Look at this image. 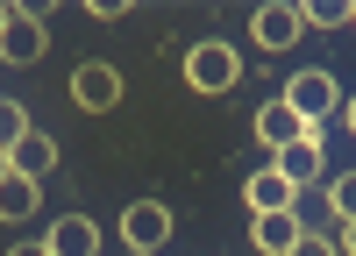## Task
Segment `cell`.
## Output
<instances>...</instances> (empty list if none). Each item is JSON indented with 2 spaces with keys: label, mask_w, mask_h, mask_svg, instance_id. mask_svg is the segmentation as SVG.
<instances>
[{
  "label": "cell",
  "mask_w": 356,
  "mask_h": 256,
  "mask_svg": "<svg viewBox=\"0 0 356 256\" xmlns=\"http://www.w3.org/2000/svg\"><path fill=\"white\" fill-rule=\"evenodd\" d=\"M342 121H349V135H356V93H349V107H342Z\"/></svg>",
  "instance_id": "21"
},
{
  "label": "cell",
  "mask_w": 356,
  "mask_h": 256,
  "mask_svg": "<svg viewBox=\"0 0 356 256\" xmlns=\"http://www.w3.org/2000/svg\"><path fill=\"white\" fill-rule=\"evenodd\" d=\"M243 199H250V214H300V192H292V185L278 178V171H271V164H264V171H257V178L243 185Z\"/></svg>",
  "instance_id": "10"
},
{
  "label": "cell",
  "mask_w": 356,
  "mask_h": 256,
  "mask_svg": "<svg viewBox=\"0 0 356 256\" xmlns=\"http://www.w3.org/2000/svg\"><path fill=\"white\" fill-rule=\"evenodd\" d=\"M86 15H100V22H122V15H129V0H86Z\"/></svg>",
  "instance_id": "18"
},
{
  "label": "cell",
  "mask_w": 356,
  "mask_h": 256,
  "mask_svg": "<svg viewBox=\"0 0 356 256\" xmlns=\"http://www.w3.org/2000/svg\"><path fill=\"white\" fill-rule=\"evenodd\" d=\"M8 256H50V249H43V242H22V249H8Z\"/></svg>",
  "instance_id": "20"
},
{
  "label": "cell",
  "mask_w": 356,
  "mask_h": 256,
  "mask_svg": "<svg viewBox=\"0 0 356 256\" xmlns=\"http://www.w3.org/2000/svg\"><path fill=\"white\" fill-rule=\"evenodd\" d=\"M300 135H307V121H300L285 100H264V107H257V142H264L271 157H278V150H292Z\"/></svg>",
  "instance_id": "9"
},
{
  "label": "cell",
  "mask_w": 356,
  "mask_h": 256,
  "mask_svg": "<svg viewBox=\"0 0 356 256\" xmlns=\"http://www.w3.org/2000/svg\"><path fill=\"white\" fill-rule=\"evenodd\" d=\"M72 100H79L86 114H114V100H122V71L100 65V57H93V65H79V71H72Z\"/></svg>",
  "instance_id": "5"
},
{
  "label": "cell",
  "mask_w": 356,
  "mask_h": 256,
  "mask_svg": "<svg viewBox=\"0 0 356 256\" xmlns=\"http://www.w3.org/2000/svg\"><path fill=\"white\" fill-rule=\"evenodd\" d=\"M0 178H8V150H0Z\"/></svg>",
  "instance_id": "22"
},
{
  "label": "cell",
  "mask_w": 356,
  "mask_h": 256,
  "mask_svg": "<svg viewBox=\"0 0 356 256\" xmlns=\"http://www.w3.org/2000/svg\"><path fill=\"white\" fill-rule=\"evenodd\" d=\"M8 171H22V178H50V171H57V142L43 135V128H29L22 142H15V150H8Z\"/></svg>",
  "instance_id": "11"
},
{
  "label": "cell",
  "mask_w": 356,
  "mask_h": 256,
  "mask_svg": "<svg viewBox=\"0 0 356 256\" xmlns=\"http://www.w3.org/2000/svg\"><path fill=\"white\" fill-rule=\"evenodd\" d=\"M50 50V28L36 8H8V28H0V65H36Z\"/></svg>",
  "instance_id": "4"
},
{
  "label": "cell",
  "mask_w": 356,
  "mask_h": 256,
  "mask_svg": "<svg viewBox=\"0 0 356 256\" xmlns=\"http://www.w3.org/2000/svg\"><path fill=\"white\" fill-rule=\"evenodd\" d=\"M50 256H100V228L86 221V214H57L50 221V235H43Z\"/></svg>",
  "instance_id": "8"
},
{
  "label": "cell",
  "mask_w": 356,
  "mask_h": 256,
  "mask_svg": "<svg viewBox=\"0 0 356 256\" xmlns=\"http://www.w3.org/2000/svg\"><path fill=\"white\" fill-rule=\"evenodd\" d=\"M36 178H22V171H8L0 178V221H22V214H36Z\"/></svg>",
  "instance_id": "13"
},
{
  "label": "cell",
  "mask_w": 356,
  "mask_h": 256,
  "mask_svg": "<svg viewBox=\"0 0 356 256\" xmlns=\"http://www.w3.org/2000/svg\"><path fill=\"white\" fill-rule=\"evenodd\" d=\"M292 8H300V22H307V28H342L356 0H292Z\"/></svg>",
  "instance_id": "14"
},
{
  "label": "cell",
  "mask_w": 356,
  "mask_h": 256,
  "mask_svg": "<svg viewBox=\"0 0 356 256\" xmlns=\"http://www.w3.org/2000/svg\"><path fill=\"white\" fill-rule=\"evenodd\" d=\"M342 256H356V221H342V242H335Z\"/></svg>",
  "instance_id": "19"
},
{
  "label": "cell",
  "mask_w": 356,
  "mask_h": 256,
  "mask_svg": "<svg viewBox=\"0 0 356 256\" xmlns=\"http://www.w3.org/2000/svg\"><path fill=\"white\" fill-rule=\"evenodd\" d=\"M349 28H356V8H349Z\"/></svg>",
  "instance_id": "24"
},
{
  "label": "cell",
  "mask_w": 356,
  "mask_h": 256,
  "mask_svg": "<svg viewBox=\"0 0 356 256\" xmlns=\"http://www.w3.org/2000/svg\"><path fill=\"white\" fill-rule=\"evenodd\" d=\"M328 214H335V228H342V221H356V171L328 178Z\"/></svg>",
  "instance_id": "15"
},
{
  "label": "cell",
  "mask_w": 356,
  "mask_h": 256,
  "mask_svg": "<svg viewBox=\"0 0 356 256\" xmlns=\"http://www.w3.org/2000/svg\"><path fill=\"white\" fill-rule=\"evenodd\" d=\"M321 142H328V128H307L292 150H278V157H271V171H278L292 192H307V185L321 178Z\"/></svg>",
  "instance_id": "6"
},
{
  "label": "cell",
  "mask_w": 356,
  "mask_h": 256,
  "mask_svg": "<svg viewBox=\"0 0 356 256\" xmlns=\"http://www.w3.org/2000/svg\"><path fill=\"white\" fill-rule=\"evenodd\" d=\"M250 235H257L264 256H285L292 242L307 235V228H300V214H257V221H250Z\"/></svg>",
  "instance_id": "12"
},
{
  "label": "cell",
  "mask_w": 356,
  "mask_h": 256,
  "mask_svg": "<svg viewBox=\"0 0 356 256\" xmlns=\"http://www.w3.org/2000/svg\"><path fill=\"white\" fill-rule=\"evenodd\" d=\"M278 100L300 114L307 128H328V114H342V93H335V78H328V71H292Z\"/></svg>",
  "instance_id": "2"
},
{
  "label": "cell",
  "mask_w": 356,
  "mask_h": 256,
  "mask_svg": "<svg viewBox=\"0 0 356 256\" xmlns=\"http://www.w3.org/2000/svg\"><path fill=\"white\" fill-rule=\"evenodd\" d=\"M250 28H257V43L264 50H292V43H300V8H292V0H264V8L250 15Z\"/></svg>",
  "instance_id": "7"
},
{
  "label": "cell",
  "mask_w": 356,
  "mask_h": 256,
  "mask_svg": "<svg viewBox=\"0 0 356 256\" xmlns=\"http://www.w3.org/2000/svg\"><path fill=\"white\" fill-rule=\"evenodd\" d=\"M22 135H29V114H22V100H8V93H0V150H15Z\"/></svg>",
  "instance_id": "16"
},
{
  "label": "cell",
  "mask_w": 356,
  "mask_h": 256,
  "mask_svg": "<svg viewBox=\"0 0 356 256\" xmlns=\"http://www.w3.org/2000/svg\"><path fill=\"white\" fill-rule=\"evenodd\" d=\"M0 28H8V8H0Z\"/></svg>",
  "instance_id": "23"
},
{
  "label": "cell",
  "mask_w": 356,
  "mask_h": 256,
  "mask_svg": "<svg viewBox=\"0 0 356 256\" xmlns=\"http://www.w3.org/2000/svg\"><path fill=\"white\" fill-rule=\"evenodd\" d=\"M171 242V207L164 199H136V207L122 214V249L129 256H157Z\"/></svg>",
  "instance_id": "3"
},
{
  "label": "cell",
  "mask_w": 356,
  "mask_h": 256,
  "mask_svg": "<svg viewBox=\"0 0 356 256\" xmlns=\"http://www.w3.org/2000/svg\"><path fill=\"white\" fill-rule=\"evenodd\" d=\"M285 256H342V249H335V235H328V228H307V235L292 242Z\"/></svg>",
  "instance_id": "17"
},
{
  "label": "cell",
  "mask_w": 356,
  "mask_h": 256,
  "mask_svg": "<svg viewBox=\"0 0 356 256\" xmlns=\"http://www.w3.org/2000/svg\"><path fill=\"white\" fill-rule=\"evenodd\" d=\"M186 85H193V93H235V85H243L235 43H193L186 50Z\"/></svg>",
  "instance_id": "1"
}]
</instances>
